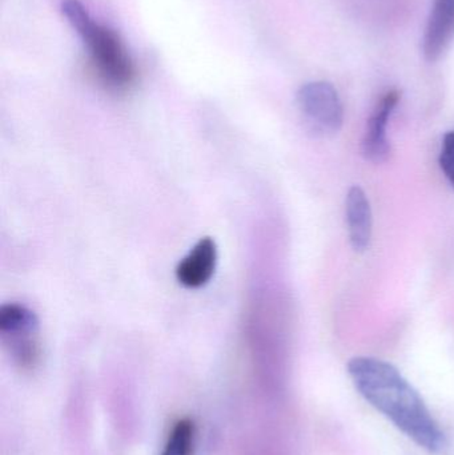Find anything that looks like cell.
Masks as SVG:
<instances>
[{"label": "cell", "mask_w": 454, "mask_h": 455, "mask_svg": "<svg viewBox=\"0 0 454 455\" xmlns=\"http://www.w3.org/2000/svg\"><path fill=\"white\" fill-rule=\"evenodd\" d=\"M61 11L87 45L99 76L117 90L130 87L135 80V66L120 37L96 23L79 0H63Z\"/></svg>", "instance_id": "7a4b0ae2"}, {"label": "cell", "mask_w": 454, "mask_h": 455, "mask_svg": "<svg viewBox=\"0 0 454 455\" xmlns=\"http://www.w3.org/2000/svg\"><path fill=\"white\" fill-rule=\"evenodd\" d=\"M454 39V0H434L423 39L426 60L436 61Z\"/></svg>", "instance_id": "52a82bcc"}, {"label": "cell", "mask_w": 454, "mask_h": 455, "mask_svg": "<svg viewBox=\"0 0 454 455\" xmlns=\"http://www.w3.org/2000/svg\"><path fill=\"white\" fill-rule=\"evenodd\" d=\"M0 331L10 342L13 355L23 366L37 358V318L23 305L5 304L0 307Z\"/></svg>", "instance_id": "277c9868"}, {"label": "cell", "mask_w": 454, "mask_h": 455, "mask_svg": "<svg viewBox=\"0 0 454 455\" xmlns=\"http://www.w3.org/2000/svg\"><path fill=\"white\" fill-rule=\"evenodd\" d=\"M196 427L191 419L176 422L160 455H194Z\"/></svg>", "instance_id": "9c48e42d"}, {"label": "cell", "mask_w": 454, "mask_h": 455, "mask_svg": "<svg viewBox=\"0 0 454 455\" xmlns=\"http://www.w3.org/2000/svg\"><path fill=\"white\" fill-rule=\"evenodd\" d=\"M298 103L317 132L335 135L343 128V101L331 83H307L299 91Z\"/></svg>", "instance_id": "3957f363"}, {"label": "cell", "mask_w": 454, "mask_h": 455, "mask_svg": "<svg viewBox=\"0 0 454 455\" xmlns=\"http://www.w3.org/2000/svg\"><path fill=\"white\" fill-rule=\"evenodd\" d=\"M218 264V248L210 237L202 238L179 262L176 277L187 288H200L212 278Z\"/></svg>", "instance_id": "8992f818"}, {"label": "cell", "mask_w": 454, "mask_h": 455, "mask_svg": "<svg viewBox=\"0 0 454 455\" xmlns=\"http://www.w3.org/2000/svg\"><path fill=\"white\" fill-rule=\"evenodd\" d=\"M348 373L360 395L418 446L437 454L447 445L444 433L418 390L392 363L373 357H354Z\"/></svg>", "instance_id": "6da1fadb"}, {"label": "cell", "mask_w": 454, "mask_h": 455, "mask_svg": "<svg viewBox=\"0 0 454 455\" xmlns=\"http://www.w3.org/2000/svg\"><path fill=\"white\" fill-rule=\"evenodd\" d=\"M439 163L442 173L454 189V130L445 133L442 138Z\"/></svg>", "instance_id": "30bf717a"}, {"label": "cell", "mask_w": 454, "mask_h": 455, "mask_svg": "<svg viewBox=\"0 0 454 455\" xmlns=\"http://www.w3.org/2000/svg\"><path fill=\"white\" fill-rule=\"evenodd\" d=\"M346 218L349 241L357 253L368 251L372 240L373 216L370 199L362 187H352L346 199Z\"/></svg>", "instance_id": "ba28073f"}, {"label": "cell", "mask_w": 454, "mask_h": 455, "mask_svg": "<svg viewBox=\"0 0 454 455\" xmlns=\"http://www.w3.org/2000/svg\"><path fill=\"white\" fill-rule=\"evenodd\" d=\"M399 101V91H388L380 99L368 120L362 149L365 159L375 163V164H381L391 156V141H389L386 131H388L389 120H391L392 114L396 109Z\"/></svg>", "instance_id": "5b68a950"}]
</instances>
